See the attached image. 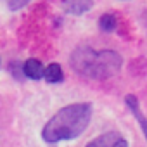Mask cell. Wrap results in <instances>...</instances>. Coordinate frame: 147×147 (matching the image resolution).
<instances>
[{
    "instance_id": "4",
    "label": "cell",
    "mask_w": 147,
    "mask_h": 147,
    "mask_svg": "<svg viewBox=\"0 0 147 147\" xmlns=\"http://www.w3.org/2000/svg\"><path fill=\"white\" fill-rule=\"evenodd\" d=\"M43 71L45 69H43L42 62L36 61V59H28L23 64V73H24L28 78H31V80H40L43 76Z\"/></svg>"
},
{
    "instance_id": "2",
    "label": "cell",
    "mask_w": 147,
    "mask_h": 147,
    "mask_svg": "<svg viewBox=\"0 0 147 147\" xmlns=\"http://www.w3.org/2000/svg\"><path fill=\"white\" fill-rule=\"evenodd\" d=\"M123 59L114 50H94L90 47H78L71 55V66L78 75L92 80H106L121 69Z\"/></svg>"
},
{
    "instance_id": "8",
    "label": "cell",
    "mask_w": 147,
    "mask_h": 147,
    "mask_svg": "<svg viewBox=\"0 0 147 147\" xmlns=\"http://www.w3.org/2000/svg\"><path fill=\"white\" fill-rule=\"evenodd\" d=\"M99 24L104 31H113L116 30V18L113 14H102L99 19Z\"/></svg>"
},
{
    "instance_id": "10",
    "label": "cell",
    "mask_w": 147,
    "mask_h": 147,
    "mask_svg": "<svg viewBox=\"0 0 147 147\" xmlns=\"http://www.w3.org/2000/svg\"><path fill=\"white\" fill-rule=\"evenodd\" d=\"M113 147H128V142H126L123 137H119V138L114 142V145H113Z\"/></svg>"
},
{
    "instance_id": "9",
    "label": "cell",
    "mask_w": 147,
    "mask_h": 147,
    "mask_svg": "<svg viewBox=\"0 0 147 147\" xmlns=\"http://www.w3.org/2000/svg\"><path fill=\"white\" fill-rule=\"evenodd\" d=\"M28 2H31V0H9V9H11V11H19V9H23Z\"/></svg>"
},
{
    "instance_id": "1",
    "label": "cell",
    "mask_w": 147,
    "mask_h": 147,
    "mask_svg": "<svg viewBox=\"0 0 147 147\" xmlns=\"http://www.w3.org/2000/svg\"><path fill=\"white\" fill-rule=\"evenodd\" d=\"M90 118H92V106L87 102L66 106L49 119V123L42 130V137L49 144L76 138L87 130Z\"/></svg>"
},
{
    "instance_id": "6",
    "label": "cell",
    "mask_w": 147,
    "mask_h": 147,
    "mask_svg": "<svg viewBox=\"0 0 147 147\" xmlns=\"http://www.w3.org/2000/svg\"><path fill=\"white\" fill-rule=\"evenodd\" d=\"M119 137H121V135H119L118 131H107V133H104V135L94 138L87 147H113L114 142H116Z\"/></svg>"
},
{
    "instance_id": "3",
    "label": "cell",
    "mask_w": 147,
    "mask_h": 147,
    "mask_svg": "<svg viewBox=\"0 0 147 147\" xmlns=\"http://www.w3.org/2000/svg\"><path fill=\"white\" fill-rule=\"evenodd\" d=\"M92 7H94L92 0H64V11L69 14H75V16L88 12Z\"/></svg>"
},
{
    "instance_id": "7",
    "label": "cell",
    "mask_w": 147,
    "mask_h": 147,
    "mask_svg": "<svg viewBox=\"0 0 147 147\" xmlns=\"http://www.w3.org/2000/svg\"><path fill=\"white\" fill-rule=\"evenodd\" d=\"M43 76H45V80H47L49 83H59V82H62V78H64L61 66L55 64V62L50 64V66L43 71Z\"/></svg>"
},
{
    "instance_id": "5",
    "label": "cell",
    "mask_w": 147,
    "mask_h": 147,
    "mask_svg": "<svg viewBox=\"0 0 147 147\" xmlns=\"http://www.w3.org/2000/svg\"><path fill=\"white\" fill-rule=\"evenodd\" d=\"M126 106L130 107V111L135 114V118H137V121L140 123V126H142V131H144V135H145V138H147V118L140 113V107H138V100L133 97V95H126Z\"/></svg>"
}]
</instances>
